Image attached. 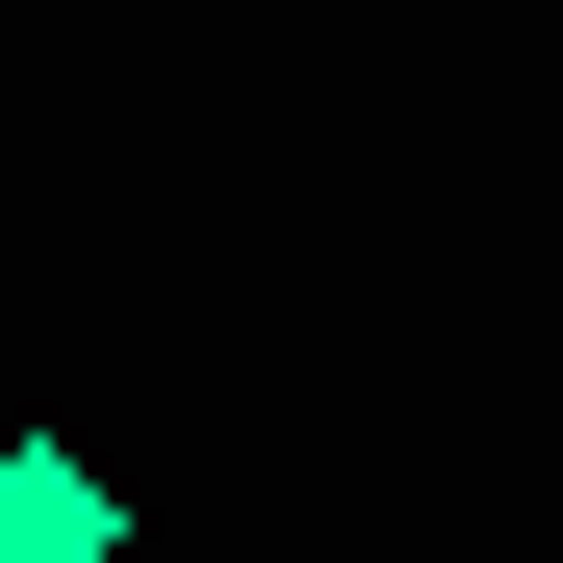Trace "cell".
<instances>
[{
	"mask_svg": "<svg viewBox=\"0 0 563 563\" xmlns=\"http://www.w3.org/2000/svg\"><path fill=\"white\" fill-rule=\"evenodd\" d=\"M0 563H129V487L77 435H0Z\"/></svg>",
	"mask_w": 563,
	"mask_h": 563,
	"instance_id": "obj_1",
	"label": "cell"
}]
</instances>
